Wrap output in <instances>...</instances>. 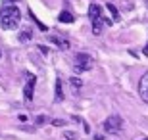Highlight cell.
I'll return each mask as SVG.
<instances>
[{"label":"cell","mask_w":148,"mask_h":140,"mask_svg":"<svg viewBox=\"0 0 148 140\" xmlns=\"http://www.w3.org/2000/svg\"><path fill=\"white\" fill-rule=\"evenodd\" d=\"M58 19H60L62 23H73V16L69 14V12H62Z\"/></svg>","instance_id":"10"},{"label":"cell","mask_w":148,"mask_h":140,"mask_svg":"<svg viewBox=\"0 0 148 140\" xmlns=\"http://www.w3.org/2000/svg\"><path fill=\"white\" fill-rule=\"evenodd\" d=\"M64 98V90H62V79H56V100Z\"/></svg>","instance_id":"11"},{"label":"cell","mask_w":148,"mask_h":140,"mask_svg":"<svg viewBox=\"0 0 148 140\" xmlns=\"http://www.w3.org/2000/svg\"><path fill=\"white\" fill-rule=\"evenodd\" d=\"M29 16H31V19H33V21H35V23L38 25V29H40V31H46V29H48L46 25H44V23H40V21L37 19V17H35V14H33V12H29Z\"/></svg>","instance_id":"13"},{"label":"cell","mask_w":148,"mask_h":140,"mask_svg":"<svg viewBox=\"0 0 148 140\" xmlns=\"http://www.w3.org/2000/svg\"><path fill=\"white\" fill-rule=\"evenodd\" d=\"M121 127H123V119L119 115H112V117L106 119V123H104V129L108 132H119Z\"/></svg>","instance_id":"5"},{"label":"cell","mask_w":148,"mask_h":140,"mask_svg":"<svg viewBox=\"0 0 148 140\" xmlns=\"http://www.w3.org/2000/svg\"><path fill=\"white\" fill-rule=\"evenodd\" d=\"M52 125H56V127H64L66 121H64V119H52Z\"/></svg>","instance_id":"15"},{"label":"cell","mask_w":148,"mask_h":140,"mask_svg":"<svg viewBox=\"0 0 148 140\" xmlns=\"http://www.w3.org/2000/svg\"><path fill=\"white\" fill-rule=\"evenodd\" d=\"M138 92H140L144 102H148V73H144L140 77V81H138Z\"/></svg>","instance_id":"6"},{"label":"cell","mask_w":148,"mask_h":140,"mask_svg":"<svg viewBox=\"0 0 148 140\" xmlns=\"http://www.w3.org/2000/svg\"><path fill=\"white\" fill-rule=\"evenodd\" d=\"M88 69H92V58L85 52L75 54V73H85Z\"/></svg>","instance_id":"3"},{"label":"cell","mask_w":148,"mask_h":140,"mask_svg":"<svg viewBox=\"0 0 148 140\" xmlns=\"http://www.w3.org/2000/svg\"><path fill=\"white\" fill-rule=\"evenodd\" d=\"M69 83H71L73 88H81V86H83V81L79 79V77H71V79H69Z\"/></svg>","instance_id":"12"},{"label":"cell","mask_w":148,"mask_h":140,"mask_svg":"<svg viewBox=\"0 0 148 140\" xmlns=\"http://www.w3.org/2000/svg\"><path fill=\"white\" fill-rule=\"evenodd\" d=\"M35 85H37V77L31 75L27 79V83H25V86H23V100L27 104L33 102V94H35Z\"/></svg>","instance_id":"4"},{"label":"cell","mask_w":148,"mask_h":140,"mask_svg":"<svg viewBox=\"0 0 148 140\" xmlns=\"http://www.w3.org/2000/svg\"><path fill=\"white\" fill-rule=\"evenodd\" d=\"M33 38V33H31V29H25V31L19 33V40L21 42H27V40H31Z\"/></svg>","instance_id":"9"},{"label":"cell","mask_w":148,"mask_h":140,"mask_svg":"<svg viewBox=\"0 0 148 140\" xmlns=\"http://www.w3.org/2000/svg\"><path fill=\"white\" fill-rule=\"evenodd\" d=\"M50 40H52V42H56V46H58V48H62V50H67V48H69V42H67V40H60L58 37H52Z\"/></svg>","instance_id":"8"},{"label":"cell","mask_w":148,"mask_h":140,"mask_svg":"<svg viewBox=\"0 0 148 140\" xmlns=\"http://www.w3.org/2000/svg\"><path fill=\"white\" fill-rule=\"evenodd\" d=\"M143 52H144V56H148V42H146V46H144V50H143Z\"/></svg>","instance_id":"18"},{"label":"cell","mask_w":148,"mask_h":140,"mask_svg":"<svg viewBox=\"0 0 148 140\" xmlns=\"http://www.w3.org/2000/svg\"><path fill=\"white\" fill-rule=\"evenodd\" d=\"M88 17H90V21H92V33L94 35H100L102 29H104V25H110L108 17L104 16V12H102V8H100L98 4H90V8H88Z\"/></svg>","instance_id":"2"},{"label":"cell","mask_w":148,"mask_h":140,"mask_svg":"<svg viewBox=\"0 0 148 140\" xmlns=\"http://www.w3.org/2000/svg\"><path fill=\"white\" fill-rule=\"evenodd\" d=\"M38 50H40V52H42V54H48V52H50V50L46 48V46H38Z\"/></svg>","instance_id":"17"},{"label":"cell","mask_w":148,"mask_h":140,"mask_svg":"<svg viewBox=\"0 0 148 140\" xmlns=\"http://www.w3.org/2000/svg\"><path fill=\"white\" fill-rule=\"evenodd\" d=\"M21 21V12L17 6H4L0 10V25L4 29H16Z\"/></svg>","instance_id":"1"},{"label":"cell","mask_w":148,"mask_h":140,"mask_svg":"<svg viewBox=\"0 0 148 140\" xmlns=\"http://www.w3.org/2000/svg\"><path fill=\"white\" fill-rule=\"evenodd\" d=\"M143 140H148V138H143Z\"/></svg>","instance_id":"19"},{"label":"cell","mask_w":148,"mask_h":140,"mask_svg":"<svg viewBox=\"0 0 148 140\" xmlns=\"http://www.w3.org/2000/svg\"><path fill=\"white\" fill-rule=\"evenodd\" d=\"M6 6H16V2H19V0H4Z\"/></svg>","instance_id":"16"},{"label":"cell","mask_w":148,"mask_h":140,"mask_svg":"<svg viewBox=\"0 0 148 140\" xmlns=\"http://www.w3.org/2000/svg\"><path fill=\"white\" fill-rule=\"evenodd\" d=\"M108 12L112 14V19H114V21H119V19H121V14H119V10H117V8H115L114 4H108Z\"/></svg>","instance_id":"7"},{"label":"cell","mask_w":148,"mask_h":140,"mask_svg":"<svg viewBox=\"0 0 148 140\" xmlns=\"http://www.w3.org/2000/svg\"><path fill=\"white\" fill-rule=\"evenodd\" d=\"M64 138L66 140H77V135L73 130H67V132H64Z\"/></svg>","instance_id":"14"}]
</instances>
